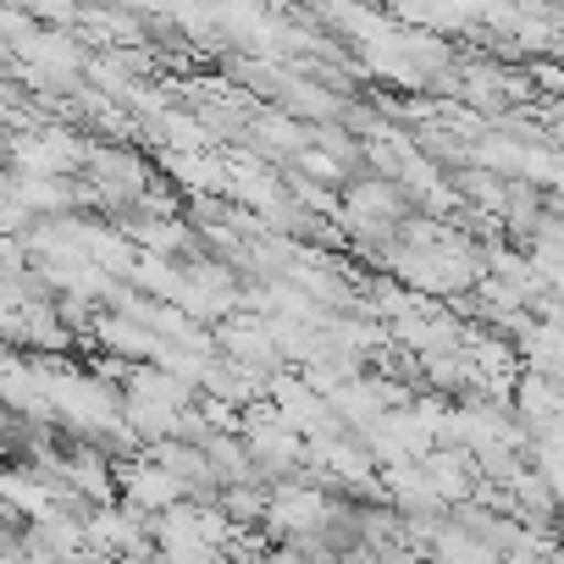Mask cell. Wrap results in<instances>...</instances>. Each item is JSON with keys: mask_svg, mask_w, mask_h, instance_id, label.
I'll list each match as a JSON object with an SVG mask.
<instances>
[{"mask_svg": "<svg viewBox=\"0 0 564 564\" xmlns=\"http://www.w3.org/2000/svg\"><path fill=\"white\" fill-rule=\"evenodd\" d=\"M243 448H249L260 481H282L289 470H300V465L311 459V443L276 415V404H254V410H243Z\"/></svg>", "mask_w": 564, "mask_h": 564, "instance_id": "6da1fadb", "label": "cell"}, {"mask_svg": "<svg viewBox=\"0 0 564 564\" xmlns=\"http://www.w3.org/2000/svg\"><path fill=\"white\" fill-rule=\"evenodd\" d=\"M216 349H221L227 366H238V371L260 377L265 388H276V360H282V349H276L271 322H221V327H216Z\"/></svg>", "mask_w": 564, "mask_h": 564, "instance_id": "7a4b0ae2", "label": "cell"}, {"mask_svg": "<svg viewBox=\"0 0 564 564\" xmlns=\"http://www.w3.org/2000/svg\"><path fill=\"white\" fill-rule=\"evenodd\" d=\"M333 520V503L316 481H294V487H271V514L265 525L282 531V536H294V542H311L322 525Z\"/></svg>", "mask_w": 564, "mask_h": 564, "instance_id": "3957f363", "label": "cell"}, {"mask_svg": "<svg viewBox=\"0 0 564 564\" xmlns=\"http://www.w3.org/2000/svg\"><path fill=\"white\" fill-rule=\"evenodd\" d=\"M122 503L133 514H144V520H161V514H172V509L188 503V487L144 454V465H128L122 470Z\"/></svg>", "mask_w": 564, "mask_h": 564, "instance_id": "277c9868", "label": "cell"}, {"mask_svg": "<svg viewBox=\"0 0 564 564\" xmlns=\"http://www.w3.org/2000/svg\"><path fill=\"white\" fill-rule=\"evenodd\" d=\"M95 338L111 349V355H128V360H150L155 366V355L166 349V338H155L150 327H139L133 316H117V311H100L95 316Z\"/></svg>", "mask_w": 564, "mask_h": 564, "instance_id": "5b68a950", "label": "cell"}, {"mask_svg": "<svg viewBox=\"0 0 564 564\" xmlns=\"http://www.w3.org/2000/svg\"><path fill=\"white\" fill-rule=\"evenodd\" d=\"M459 188H465V199H470V205H481V210H492V216H503V210H509V188L498 183V172H465V177H459Z\"/></svg>", "mask_w": 564, "mask_h": 564, "instance_id": "8992f818", "label": "cell"}, {"mask_svg": "<svg viewBox=\"0 0 564 564\" xmlns=\"http://www.w3.org/2000/svg\"><path fill=\"white\" fill-rule=\"evenodd\" d=\"M536 78H542L547 89H558V95H564V67H558V62H547V67H536Z\"/></svg>", "mask_w": 564, "mask_h": 564, "instance_id": "52a82bcc", "label": "cell"}]
</instances>
